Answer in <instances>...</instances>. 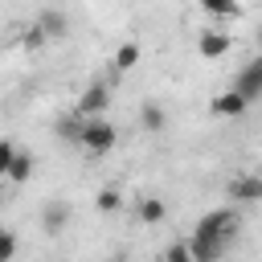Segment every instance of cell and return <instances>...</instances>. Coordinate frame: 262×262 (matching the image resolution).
Wrapping results in <instances>:
<instances>
[{"label": "cell", "mask_w": 262, "mask_h": 262, "mask_svg": "<svg viewBox=\"0 0 262 262\" xmlns=\"http://www.w3.org/2000/svg\"><path fill=\"white\" fill-rule=\"evenodd\" d=\"M12 254H16V233L0 229V262H12Z\"/></svg>", "instance_id": "obj_18"}, {"label": "cell", "mask_w": 262, "mask_h": 262, "mask_svg": "<svg viewBox=\"0 0 262 262\" xmlns=\"http://www.w3.org/2000/svg\"><path fill=\"white\" fill-rule=\"evenodd\" d=\"M135 61H139V45H135V41L119 45V53H115V70H119V74H127V70L135 66Z\"/></svg>", "instance_id": "obj_13"}, {"label": "cell", "mask_w": 262, "mask_h": 262, "mask_svg": "<svg viewBox=\"0 0 262 262\" xmlns=\"http://www.w3.org/2000/svg\"><path fill=\"white\" fill-rule=\"evenodd\" d=\"M111 262H123V258H111Z\"/></svg>", "instance_id": "obj_22"}, {"label": "cell", "mask_w": 262, "mask_h": 262, "mask_svg": "<svg viewBox=\"0 0 262 262\" xmlns=\"http://www.w3.org/2000/svg\"><path fill=\"white\" fill-rule=\"evenodd\" d=\"M233 90H237L246 102L262 98V53H258V57H254V61H250V66H246L237 78H233Z\"/></svg>", "instance_id": "obj_3"}, {"label": "cell", "mask_w": 262, "mask_h": 262, "mask_svg": "<svg viewBox=\"0 0 262 262\" xmlns=\"http://www.w3.org/2000/svg\"><path fill=\"white\" fill-rule=\"evenodd\" d=\"M233 233H237V213H229V209H213V213H205V217L196 221L192 237H188V254H192V262H217L221 250L233 242Z\"/></svg>", "instance_id": "obj_1"}, {"label": "cell", "mask_w": 262, "mask_h": 262, "mask_svg": "<svg viewBox=\"0 0 262 262\" xmlns=\"http://www.w3.org/2000/svg\"><path fill=\"white\" fill-rule=\"evenodd\" d=\"M196 4L213 16H237V0H196Z\"/></svg>", "instance_id": "obj_14"}, {"label": "cell", "mask_w": 262, "mask_h": 262, "mask_svg": "<svg viewBox=\"0 0 262 262\" xmlns=\"http://www.w3.org/2000/svg\"><path fill=\"white\" fill-rule=\"evenodd\" d=\"M143 127H147V131H164V111H160L156 102L143 106Z\"/></svg>", "instance_id": "obj_17"}, {"label": "cell", "mask_w": 262, "mask_h": 262, "mask_svg": "<svg viewBox=\"0 0 262 262\" xmlns=\"http://www.w3.org/2000/svg\"><path fill=\"white\" fill-rule=\"evenodd\" d=\"M164 217H168L164 196H143V201H139V221H143V225H160Z\"/></svg>", "instance_id": "obj_8"}, {"label": "cell", "mask_w": 262, "mask_h": 262, "mask_svg": "<svg viewBox=\"0 0 262 262\" xmlns=\"http://www.w3.org/2000/svg\"><path fill=\"white\" fill-rule=\"evenodd\" d=\"M106 102H111V94H106V86L102 82H90L86 90H82V98H78V115H102L106 111Z\"/></svg>", "instance_id": "obj_5"}, {"label": "cell", "mask_w": 262, "mask_h": 262, "mask_svg": "<svg viewBox=\"0 0 262 262\" xmlns=\"http://www.w3.org/2000/svg\"><path fill=\"white\" fill-rule=\"evenodd\" d=\"M94 205H98L102 213H115V209L123 205V196H119V188H98V196H94Z\"/></svg>", "instance_id": "obj_15"}, {"label": "cell", "mask_w": 262, "mask_h": 262, "mask_svg": "<svg viewBox=\"0 0 262 262\" xmlns=\"http://www.w3.org/2000/svg\"><path fill=\"white\" fill-rule=\"evenodd\" d=\"M196 53H201V57H225V53H229V33L205 29V33L196 37Z\"/></svg>", "instance_id": "obj_6"}, {"label": "cell", "mask_w": 262, "mask_h": 262, "mask_svg": "<svg viewBox=\"0 0 262 262\" xmlns=\"http://www.w3.org/2000/svg\"><path fill=\"white\" fill-rule=\"evenodd\" d=\"M82 127H86V115H74V119H61L57 123V135L70 139V143H82Z\"/></svg>", "instance_id": "obj_12"}, {"label": "cell", "mask_w": 262, "mask_h": 262, "mask_svg": "<svg viewBox=\"0 0 262 262\" xmlns=\"http://www.w3.org/2000/svg\"><path fill=\"white\" fill-rule=\"evenodd\" d=\"M246 106H250V102H246L237 90H225V94H217V98H213V111H217V115H229V119H233V115H242Z\"/></svg>", "instance_id": "obj_9"}, {"label": "cell", "mask_w": 262, "mask_h": 262, "mask_svg": "<svg viewBox=\"0 0 262 262\" xmlns=\"http://www.w3.org/2000/svg\"><path fill=\"white\" fill-rule=\"evenodd\" d=\"M12 156H16V147H12L8 139H0V176L8 172V164H12Z\"/></svg>", "instance_id": "obj_20"}, {"label": "cell", "mask_w": 262, "mask_h": 262, "mask_svg": "<svg viewBox=\"0 0 262 262\" xmlns=\"http://www.w3.org/2000/svg\"><path fill=\"white\" fill-rule=\"evenodd\" d=\"M45 41H49V37H45L41 25H29V29H25V49H41Z\"/></svg>", "instance_id": "obj_19"}, {"label": "cell", "mask_w": 262, "mask_h": 262, "mask_svg": "<svg viewBox=\"0 0 262 262\" xmlns=\"http://www.w3.org/2000/svg\"><path fill=\"white\" fill-rule=\"evenodd\" d=\"M258 45H262V33H258Z\"/></svg>", "instance_id": "obj_21"}, {"label": "cell", "mask_w": 262, "mask_h": 262, "mask_svg": "<svg viewBox=\"0 0 262 262\" xmlns=\"http://www.w3.org/2000/svg\"><path fill=\"white\" fill-rule=\"evenodd\" d=\"M66 221H70V205H66V201H49V205H45V213H41L45 233H61V229H66Z\"/></svg>", "instance_id": "obj_7"}, {"label": "cell", "mask_w": 262, "mask_h": 262, "mask_svg": "<svg viewBox=\"0 0 262 262\" xmlns=\"http://www.w3.org/2000/svg\"><path fill=\"white\" fill-rule=\"evenodd\" d=\"M37 25L45 29V37H66V29H70V20H66V12H57V8H45Z\"/></svg>", "instance_id": "obj_10"}, {"label": "cell", "mask_w": 262, "mask_h": 262, "mask_svg": "<svg viewBox=\"0 0 262 262\" xmlns=\"http://www.w3.org/2000/svg\"><path fill=\"white\" fill-rule=\"evenodd\" d=\"M4 176H8V180H12V184H25V180H29V176H33V156H29V151H16V156H12V164H8V172H4Z\"/></svg>", "instance_id": "obj_11"}, {"label": "cell", "mask_w": 262, "mask_h": 262, "mask_svg": "<svg viewBox=\"0 0 262 262\" xmlns=\"http://www.w3.org/2000/svg\"><path fill=\"white\" fill-rule=\"evenodd\" d=\"M115 139H119V131H115L111 119H102V115H90V119H86V127H82V147H86V151L102 156V151L115 147Z\"/></svg>", "instance_id": "obj_2"}, {"label": "cell", "mask_w": 262, "mask_h": 262, "mask_svg": "<svg viewBox=\"0 0 262 262\" xmlns=\"http://www.w3.org/2000/svg\"><path fill=\"white\" fill-rule=\"evenodd\" d=\"M225 192L237 205H254V201H262V176H233L225 184Z\"/></svg>", "instance_id": "obj_4"}, {"label": "cell", "mask_w": 262, "mask_h": 262, "mask_svg": "<svg viewBox=\"0 0 262 262\" xmlns=\"http://www.w3.org/2000/svg\"><path fill=\"white\" fill-rule=\"evenodd\" d=\"M160 262H192V254H188V242H172V246L160 254Z\"/></svg>", "instance_id": "obj_16"}]
</instances>
